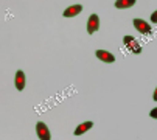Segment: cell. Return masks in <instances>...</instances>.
I'll list each match as a JSON object with an SVG mask.
<instances>
[{"label": "cell", "instance_id": "cell-3", "mask_svg": "<svg viewBox=\"0 0 157 140\" xmlns=\"http://www.w3.org/2000/svg\"><path fill=\"white\" fill-rule=\"evenodd\" d=\"M134 27H136V30L142 34H149L151 33V25L148 22L142 20V19H134Z\"/></svg>", "mask_w": 157, "mask_h": 140}, {"label": "cell", "instance_id": "cell-6", "mask_svg": "<svg viewBox=\"0 0 157 140\" xmlns=\"http://www.w3.org/2000/svg\"><path fill=\"white\" fill-rule=\"evenodd\" d=\"M97 58L103 62H114L115 61V56L112 55L110 52H106V50H97Z\"/></svg>", "mask_w": 157, "mask_h": 140}, {"label": "cell", "instance_id": "cell-12", "mask_svg": "<svg viewBox=\"0 0 157 140\" xmlns=\"http://www.w3.org/2000/svg\"><path fill=\"white\" fill-rule=\"evenodd\" d=\"M152 100H154V101H157V87H155V90H154V95H152Z\"/></svg>", "mask_w": 157, "mask_h": 140}, {"label": "cell", "instance_id": "cell-9", "mask_svg": "<svg viewBox=\"0 0 157 140\" xmlns=\"http://www.w3.org/2000/svg\"><path fill=\"white\" fill-rule=\"evenodd\" d=\"M134 5H136V0H117L115 2V8H118V10L132 8Z\"/></svg>", "mask_w": 157, "mask_h": 140}, {"label": "cell", "instance_id": "cell-10", "mask_svg": "<svg viewBox=\"0 0 157 140\" xmlns=\"http://www.w3.org/2000/svg\"><path fill=\"white\" fill-rule=\"evenodd\" d=\"M151 20H152V23H157V11H154L151 14Z\"/></svg>", "mask_w": 157, "mask_h": 140}, {"label": "cell", "instance_id": "cell-4", "mask_svg": "<svg viewBox=\"0 0 157 140\" xmlns=\"http://www.w3.org/2000/svg\"><path fill=\"white\" fill-rule=\"evenodd\" d=\"M98 28H100V19H98L97 14H92L90 17L87 19V33L94 34Z\"/></svg>", "mask_w": 157, "mask_h": 140}, {"label": "cell", "instance_id": "cell-8", "mask_svg": "<svg viewBox=\"0 0 157 140\" xmlns=\"http://www.w3.org/2000/svg\"><path fill=\"white\" fill-rule=\"evenodd\" d=\"M94 126V122H86V123H81L79 126H76V129H75V135H81V134H84V132H87L89 129H90Z\"/></svg>", "mask_w": 157, "mask_h": 140}, {"label": "cell", "instance_id": "cell-11", "mask_svg": "<svg viewBox=\"0 0 157 140\" xmlns=\"http://www.w3.org/2000/svg\"><path fill=\"white\" fill-rule=\"evenodd\" d=\"M149 115L152 117V119H157V107H154V109L149 112Z\"/></svg>", "mask_w": 157, "mask_h": 140}, {"label": "cell", "instance_id": "cell-1", "mask_svg": "<svg viewBox=\"0 0 157 140\" xmlns=\"http://www.w3.org/2000/svg\"><path fill=\"white\" fill-rule=\"evenodd\" d=\"M123 42H124L126 49H128L129 52L136 53V55L142 53V47H140V44L137 42L136 37H132V36H124V37H123Z\"/></svg>", "mask_w": 157, "mask_h": 140}, {"label": "cell", "instance_id": "cell-2", "mask_svg": "<svg viewBox=\"0 0 157 140\" xmlns=\"http://www.w3.org/2000/svg\"><path fill=\"white\" fill-rule=\"evenodd\" d=\"M36 134L40 140H52V134L47 128V125L44 122H37L36 123Z\"/></svg>", "mask_w": 157, "mask_h": 140}, {"label": "cell", "instance_id": "cell-7", "mask_svg": "<svg viewBox=\"0 0 157 140\" xmlns=\"http://www.w3.org/2000/svg\"><path fill=\"white\" fill-rule=\"evenodd\" d=\"M81 11H82V6H81V5H72V6H69V8L64 11V17H73V16H78Z\"/></svg>", "mask_w": 157, "mask_h": 140}, {"label": "cell", "instance_id": "cell-5", "mask_svg": "<svg viewBox=\"0 0 157 140\" xmlns=\"http://www.w3.org/2000/svg\"><path fill=\"white\" fill-rule=\"evenodd\" d=\"M14 84H16L17 90H24V87H25V73L22 72V70H17V72H16Z\"/></svg>", "mask_w": 157, "mask_h": 140}]
</instances>
